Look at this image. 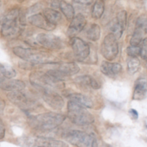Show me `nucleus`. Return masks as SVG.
<instances>
[{"label": "nucleus", "mask_w": 147, "mask_h": 147, "mask_svg": "<svg viewBox=\"0 0 147 147\" xmlns=\"http://www.w3.org/2000/svg\"><path fill=\"white\" fill-rule=\"evenodd\" d=\"M87 38L92 41H97L100 38V27L97 24H93L90 26L86 34Z\"/></svg>", "instance_id": "bb28decb"}, {"label": "nucleus", "mask_w": 147, "mask_h": 147, "mask_svg": "<svg viewBox=\"0 0 147 147\" xmlns=\"http://www.w3.org/2000/svg\"><path fill=\"white\" fill-rule=\"evenodd\" d=\"M87 20L85 17L82 14H78L71 20V22L67 30V35L71 38L75 37V35L80 33L84 29Z\"/></svg>", "instance_id": "ddd939ff"}, {"label": "nucleus", "mask_w": 147, "mask_h": 147, "mask_svg": "<svg viewBox=\"0 0 147 147\" xmlns=\"http://www.w3.org/2000/svg\"><path fill=\"white\" fill-rule=\"evenodd\" d=\"M35 40L39 45L49 50H59L63 47L61 39L53 34L40 33L37 35Z\"/></svg>", "instance_id": "1a4fd4ad"}, {"label": "nucleus", "mask_w": 147, "mask_h": 147, "mask_svg": "<svg viewBox=\"0 0 147 147\" xmlns=\"http://www.w3.org/2000/svg\"><path fill=\"white\" fill-rule=\"evenodd\" d=\"M1 34L7 39H14L19 36L25 25L20 16L19 9H12L1 20Z\"/></svg>", "instance_id": "f257e3e1"}, {"label": "nucleus", "mask_w": 147, "mask_h": 147, "mask_svg": "<svg viewBox=\"0 0 147 147\" xmlns=\"http://www.w3.org/2000/svg\"><path fill=\"white\" fill-rule=\"evenodd\" d=\"M127 22V13L125 10L119 12L117 15L116 18L111 25L112 33L117 38H121L125 29Z\"/></svg>", "instance_id": "f8f14e48"}, {"label": "nucleus", "mask_w": 147, "mask_h": 147, "mask_svg": "<svg viewBox=\"0 0 147 147\" xmlns=\"http://www.w3.org/2000/svg\"><path fill=\"white\" fill-rule=\"evenodd\" d=\"M140 66H141V63L136 57H130V59L128 60L127 67H128V71L129 72L130 74H134L136 73L139 70Z\"/></svg>", "instance_id": "cd10ccee"}, {"label": "nucleus", "mask_w": 147, "mask_h": 147, "mask_svg": "<svg viewBox=\"0 0 147 147\" xmlns=\"http://www.w3.org/2000/svg\"><path fill=\"white\" fill-rule=\"evenodd\" d=\"M71 101L74 102L77 104L82 106L84 107H89L91 108L93 106V103L92 100L85 95L80 93H72L68 96Z\"/></svg>", "instance_id": "aec40b11"}, {"label": "nucleus", "mask_w": 147, "mask_h": 147, "mask_svg": "<svg viewBox=\"0 0 147 147\" xmlns=\"http://www.w3.org/2000/svg\"><path fill=\"white\" fill-rule=\"evenodd\" d=\"M12 52L18 57L32 64L50 63L52 59V56L47 52L32 49H27L20 46L13 48Z\"/></svg>", "instance_id": "20e7f679"}, {"label": "nucleus", "mask_w": 147, "mask_h": 147, "mask_svg": "<svg viewBox=\"0 0 147 147\" xmlns=\"http://www.w3.org/2000/svg\"><path fill=\"white\" fill-rule=\"evenodd\" d=\"M28 22L33 26L47 31H51L56 28V25L50 23L44 15L41 14H35L28 18Z\"/></svg>", "instance_id": "4468645a"}, {"label": "nucleus", "mask_w": 147, "mask_h": 147, "mask_svg": "<svg viewBox=\"0 0 147 147\" xmlns=\"http://www.w3.org/2000/svg\"><path fill=\"white\" fill-rule=\"evenodd\" d=\"M66 117L56 113H46L29 118V124L32 128L38 131H51L61 125Z\"/></svg>", "instance_id": "f03ea898"}, {"label": "nucleus", "mask_w": 147, "mask_h": 147, "mask_svg": "<svg viewBox=\"0 0 147 147\" xmlns=\"http://www.w3.org/2000/svg\"><path fill=\"white\" fill-rule=\"evenodd\" d=\"M5 126L4 123L2 122V121L0 118V139H2V138L5 137Z\"/></svg>", "instance_id": "7c9ffc66"}, {"label": "nucleus", "mask_w": 147, "mask_h": 147, "mask_svg": "<svg viewBox=\"0 0 147 147\" xmlns=\"http://www.w3.org/2000/svg\"><path fill=\"white\" fill-rule=\"evenodd\" d=\"M122 65L118 63L104 61L100 66V70L102 74L110 77H113L118 75L122 71Z\"/></svg>", "instance_id": "2eb2a0df"}, {"label": "nucleus", "mask_w": 147, "mask_h": 147, "mask_svg": "<svg viewBox=\"0 0 147 147\" xmlns=\"http://www.w3.org/2000/svg\"><path fill=\"white\" fill-rule=\"evenodd\" d=\"M145 32L147 33V21H146V25H145Z\"/></svg>", "instance_id": "c9c22d12"}, {"label": "nucleus", "mask_w": 147, "mask_h": 147, "mask_svg": "<svg viewBox=\"0 0 147 147\" xmlns=\"http://www.w3.org/2000/svg\"><path fill=\"white\" fill-rule=\"evenodd\" d=\"M31 84L39 90L61 89L64 87L63 80L49 73L41 71H33L30 75Z\"/></svg>", "instance_id": "7ed1b4c3"}, {"label": "nucleus", "mask_w": 147, "mask_h": 147, "mask_svg": "<svg viewBox=\"0 0 147 147\" xmlns=\"http://www.w3.org/2000/svg\"><path fill=\"white\" fill-rule=\"evenodd\" d=\"M43 15L50 23L56 25L61 22L62 16L61 13L51 8H46L43 10Z\"/></svg>", "instance_id": "4be33fe9"}, {"label": "nucleus", "mask_w": 147, "mask_h": 147, "mask_svg": "<svg viewBox=\"0 0 147 147\" xmlns=\"http://www.w3.org/2000/svg\"><path fill=\"white\" fill-rule=\"evenodd\" d=\"M7 97L9 101L12 102L14 105L27 111L32 110L38 105L37 102L30 96L25 94L23 90L9 92L7 94Z\"/></svg>", "instance_id": "0eeeda50"}, {"label": "nucleus", "mask_w": 147, "mask_h": 147, "mask_svg": "<svg viewBox=\"0 0 147 147\" xmlns=\"http://www.w3.org/2000/svg\"><path fill=\"white\" fill-rule=\"evenodd\" d=\"M105 11V2L103 0H97L92 9V16L94 19H100Z\"/></svg>", "instance_id": "a878e982"}, {"label": "nucleus", "mask_w": 147, "mask_h": 147, "mask_svg": "<svg viewBox=\"0 0 147 147\" xmlns=\"http://www.w3.org/2000/svg\"><path fill=\"white\" fill-rule=\"evenodd\" d=\"M76 81L78 84H81L82 86L90 87V88H92L94 90H98L100 87L99 83L93 77L88 75L80 76L76 79Z\"/></svg>", "instance_id": "412c9836"}, {"label": "nucleus", "mask_w": 147, "mask_h": 147, "mask_svg": "<svg viewBox=\"0 0 147 147\" xmlns=\"http://www.w3.org/2000/svg\"><path fill=\"white\" fill-rule=\"evenodd\" d=\"M71 46L74 54L79 61H84L90 53V46L80 38L73 37L71 40Z\"/></svg>", "instance_id": "9d476101"}, {"label": "nucleus", "mask_w": 147, "mask_h": 147, "mask_svg": "<svg viewBox=\"0 0 147 147\" xmlns=\"http://www.w3.org/2000/svg\"><path fill=\"white\" fill-rule=\"evenodd\" d=\"M1 13H2V5L0 3V18H1Z\"/></svg>", "instance_id": "f704fd0d"}, {"label": "nucleus", "mask_w": 147, "mask_h": 147, "mask_svg": "<svg viewBox=\"0 0 147 147\" xmlns=\"http://www.w3.org/2000/svg\"><path fill=\"white\" fill-rule=\"evenodd\" d=\"M80 67L77 63L69 62L61 64L56 70L65 78L66 77H69L77 74L80 71Z\"/></svg>", "instance_id": "f3484780"}, {"label": "nucleus", "mask_w": 147, "mask_h": 147, "mask_svg": "<svg viewBox=\"0 0 147 147\" xmlns=\"http://www.w3.org/2000/svg\"><path fill=\"white\" fill-rule=\"evenodd\" d=\"M18 1H19L20 2H22L24 1V0H18Z\"/></svg>", "instance_id": "e433bc0d"}, {"label": "nucleus", "mask_w": 147, "mask_h": 147, "mask_svg": "<svg viewBox=\"0 0 147 147\" xmlns=\"http://www.w3.org/2000/svg\"><path fill=\"white\" fill-rule=\"evenodd\" d=\"M1 88L7 92L22 91L25 88V84L24 82L18 80H12L5 81L1 83Z\"/></svg>", "instance_id": "6ab92c4d"}, {"label": "nucleus", "mask_w": 147, "mask_h": 147, "mask_svg": "<svg viewBox=\"0 0 147 147\" xmlns=\"http://www.w3.org/2000/svg\"><path fill=\"white\" fill-rule=\"evenodd\" d=\"M140 56L144 60H147V38H144L139 46Z\"/></svg>", "instance_id": "c85d7f7f"}, {"label": "nucleus", "mask_w": 147, "mask_h": 147, "mask_svg": "<svg viewBox=\"0 0 147 147\" xmlns=\"http://www.w3.org/2000/svg\"><path fill=\"white\" fill-rule=\"evenodd\" d=\"M34 144L38 147H68L63 141L48 137H37Z\"/></svg>", "instance_id": "dca6fc26"}, {"label": "nucleus", "mask_w": 147, "mask_h": 147, "mask_svg": "<svg viewBox=\"0 0 147 147\" xmlns=\"http://www.w3.org/2000/svg\"><path fill=\"white\" fill-rule=\"evenodd\" d=\"M59 8L62 13L69 20H71L74 18V9L73 6L65 1H61L59 2Z\"/></svg>", "instance_id": "393cba45"}, {"label": "nucleus", "mask_w": 147, "mask_h": 147, "mask_svg": "<svg viewBox=\"0 0 147 147\" xmlns=\"http://www.w3.org/2000/svg\"><path fill=\"white\" fill-rule=\"evenodd\" d=\"M129 113L131 114V117H132L134 120L138 119V112H137L136 110H134V109H131V110H129Z\"/></svg>", "instance_id": "473e14b6"}, {"label": "nucleus", "mask_w": 147, "mask_h": 147, "mask_svg": "<svg viewBox=\"0 0 147 147\" xmlns=\"http://www.w3.org/2000/svg\"><path fill=\"white\" fill-rule=\"evenodd\" d=\"M74 2L82 5H90L93 2V0H74Z\"/></svg>", "instance_id": "2f4dec72"}, {"label": "nucleus", "mask_w": 147, "mask_h": 147, "mask_svg": "<svg viewBox=\"0 0 147 147\" xmlns=\"http://www.w3.org/2000/svg\"><path fill=\"white\" fill-rule=\"evenodd\" d=\"M147 94V80H139L134 87L133 100H144Z\"/></svg>", "instance_id": "a211bd4d"}, {"label": "nucleus", "mask_w": 147, "mask_h": 147, "mask_svg": "<svg viewBox=\"0 0 147 147\" xmlns=\"http://www.w3.org/2000/svg\"><path fill=\"white\" fill-rule=\"evenodd\" d=\"M40 91L42 92V97L43 100L51 107L55 110H61L63 108L64 106V101L56 92L51 90H43Z\"/></svg>", "instance_id": "9b49d317"}, {"label": "nucleus", "mask_w": 147, "mask_h": 147, "mask_svg": "<svg viewBox=\"0 0 147 147\" xmlns=\"http://www.w3.org/2000/svg\"><path fill=\"white\" fill-rule=\"evenodd\" d=\"M5 107V102L1 97H0V114H2L3 113Z\"/></svg>", "instance_id": "72a5a7b5"}, {"label": "nucleus", "mask_w": 147, "mask_h": 147, "mask_svg": "<svg viewBox=\"0 0 147 147\" xmlns=\"http://www.w3.org/2000/svg\"><path fill=\"white\" fill-rule=\"evenodd\" d=\"M119 52V47L117 38L113 33H110L105 37L102 43L101 53L107 61H113L116 58Z\"/></svg>", "instance_id": "6e6552de"}, {"label": "nucleus", "mask_w": 147, "mask_h": 147, "mask_svg": "<svg viewBox=\"0 0 147 147\" xmlns=\"http://www.w3.org/2000/svg\"><path fill=\"white\" fill-rule=\"evenodd\" d=\"M67 142L77 147H98L97 139L92 135L78 130H71L63 134Z\"/></svg>", "instance_id": "423d86ee"}, {"label": "nucleus", "mask_w": 147, "mask_h": 147, "mask_svg": "<svg viewBox=\"0 0 147 147\" xmlns=\"http://www.w3.org/2000/svg\"><path fill=\"white\" fill-rule=\"evenodd\" d=\"M16 75V71L12 67L0 63V84L8 79L13 78Z\"/></svg>", "instance_id": "5701e85b"}, {"label": "nucleus", "mask_w": 147, "mask_h": 147, "mask_svg": "<svg viewBox=\"0 0 147 147\" xmlns=\"http://www.w3.org/2000/svg\"><path fill=\"white\" fill-rule=\"evenodd\" d=\"M105 147H111V146H105Z\"/></svg>", "instance_id": "4c0bfd02"}, {"label": "nucleus", "mask_w": 147, "mask_h": 147, "mask_svg": "<svg viewBox=\"0 0 147 147\" xmlns=\"http://www.w3.org/2000/svg\"><path fill=\"white\" fill-rule=\"evenodd\" d=\"M144 32H145V30L143 27L140 26V25H136V26L135 31H134V34L132 35L131 40H130V44L131 46H139L140 44L141 43L143 39V35H144Z\"/></svg>", "instance_id": "b1692460"}, {"label": "nucleus", "mask_w": 147, "mask_h": 147, "mask_svg": "<svg viewBox=\"0 0 147 147\" xmlns=\"http://www.w3.org/2000/svg\"><path fill=\"white\" fill-rule=\"evenodd\" d=\"M68 118L73 123L77 125H87L92 124L94 118L85 107L71 101L67 105Z\"/></svg>", "instance_id": "39448f33"}, {"label": "nucleus", "mask_w": 147, "mask_h": 147, "mask_svg": "<svg viewBox=\"0 0 147 147\" xmlns=\"http://www.w3.org/2000/svg\"><path fill=\"white\" fill-rule=\"evenodd\" d=\"M127 53L130 57H136L140 56V47L139 46H130L127 48Z\"/></svg>", "instance_id": "c756f323"}]
</instances>
